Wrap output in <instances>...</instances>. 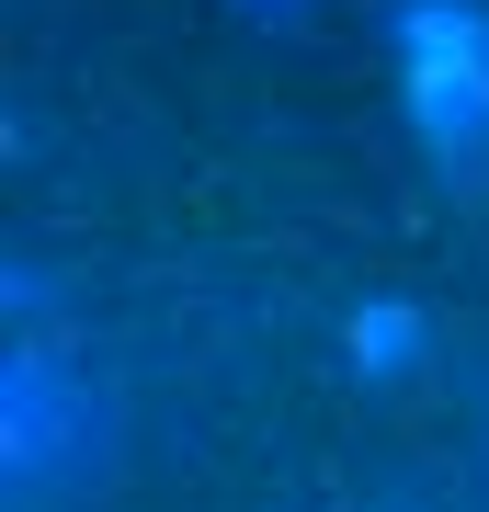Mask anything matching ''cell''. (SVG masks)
I'll list each match as a JSON object with an SVG mask.
<instances>
[{
	"label": "cell",
	"instance_id": "obj_3",
	"mask_svg": "<svg viewBox=\"0 0 489 512\" xmlns=\"http://www.w3.org/2000/svg\"><path fill=\"white\" fill-rule=\"evenodd\" d=\"M342 353H353V376H410L421 353H433V319H421L410 296H376V308L342 319Z\"/></svg>",
	"mask_w": 489,
	"mask_h": 512
},
{
	"label": "cell",
	"instance_id": "obj_4",
	"mask_svg": "<svg viewBox=\"0 0 489 512\" xmlns=\"http://www.w3.org/2000/svg\"><path fill=\"white\" fill-rule=\"evenodd\" d=\"M239 12H262L273 35H296V23H308V0H239Z\"/></svg>",
	"mask_w": 489,
	"mask_h": 512
},
{
	"label": "cell",
	"instance_id": "obj_2",
	"mask_svg": "<svg viewBox=\"0 0 489 512\" xmlns=\"http://www.w3.org/2000/svg\"><path fill=\"white\" fill-rule=\"evenodd\" d=\"M0 444H12V490L46 501V490H91L114 456V410L103 387H91L80 365H57V353L23 342L12 353V410H0Z\"/></svg>",
	"mask_w": 489,
	"mask_h": 512
},
{
	"label": "cell",
	"instance_id": "obj_1",
	"mask_svg": "<svg viewBox=\"0 0 489 512\" xmlns=\"http://www.w3.org/2000/svg\"><path fill=\"white\" fill-rule=\"evenodd\" d=\"M399 92L444 183L489 194V0H399Z\"/></svg>",
	"mask_w": 489,
	"mask_h": 512
}]
</instances>
